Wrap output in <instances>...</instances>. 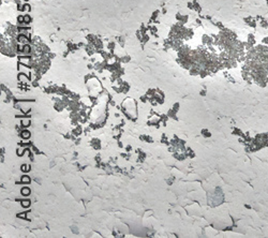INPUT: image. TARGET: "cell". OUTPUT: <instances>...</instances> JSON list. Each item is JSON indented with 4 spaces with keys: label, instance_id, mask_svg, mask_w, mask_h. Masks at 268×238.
I'll return each mask as SVG.
<instances>
[{
    "label": "cell",
    "instance_id": "5",
    "mask_svg": "<svg viewBox=\"0 0 268 238\" xmlns=\"http://www.w3.org/2000/svg\"><path fill=\"white\" fill-rule=\"evenodd\" d=\"M266 1H267V5H268V0H266Z\"/></svg>",
    "mask_w": 268,
    "mask_h": 238
},
{
    "label": "cell",
    "instance_id": "2",
    "mask_svg": "<svg viewBox=\"0 0 268 238\" xmlns=\"http://www.w3.org/2000/svg\"><path fill=\"white\" fill-rule=\"evenodd\" d=\"M29 192H30V191H29L28 188H24L23 191H21V193H23L24 195H27V194H29Z\"/></svg>",
    "mask_w": 268,
    "mask_h": 238
},
{
    "label": "cell",
    "instance_id": "1",
    "mask_svg": "<svg viewBox=\"0 0 268 238\" xmlns=\"http://www.w3.org/2000/svg\"><path fill=\"white\" fill-rule=\"evenodd\" d=\"M261 26L263 27V28H267V27H268V21H266V19L262 18L261 19Z\"/></svg>",
    "mask_w": 268,
    "mask_h": 238
},
{
    "label": "cell",
    "instance_id": "4",
    "mask_svg": "<svg viewBox=\"0 0 268 238\" xmlns=\"http://www.w3.org/2000/svg\"><path fill=\"white\" fill-rule=\"evenodd\" d=\"M262 43H263V44H265V45H268V37L264 38V39L262 40Z\"/></svg>",
    "mask_w": 268,
    "mask_h": 238
},
{
    "label": "cell",
    "instance_id": "3",
    "mask_svg": "<svg viewBox=\"0 0 268 238\" xmlns=\"http://www.w3.org/2000/svg\"><path fill=\"white\" fill-rule=\"evenodd\" d=\"M21 181H23V182H29V181H30V178L27 177V176H25V177L21 178Z\"/></svg>",
    "mask_w": 268,
    "mask_h": 238
}]
</instances>
